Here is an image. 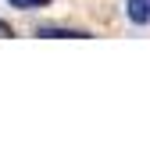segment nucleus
<instances>
[{"label":"nucleus","instance_id":"f257e3e1","mask_svg":"<svg viewBox=\"0 0 150 153\" xmlns=\"http://www.w3.org/2000/svg\"><path fill=\"white\" fill-rule=\"evenodd\" d=\"M129 18H132L136 25L150 22V0H129Z\"/></svg>","mask_w":150,"mask_h":153},{"label":"nucleus","instance_id":"f03ea898","mask_svg":"<svg viewBox=\"0 0 150 153\" xmlns=\"http://www.w3.org/2000/svg\"><path fill=\"white\" fill-rule=\"evenodd\" d=\"M39 36L43 39H86V32H72V29H50V25H46V29H39Z\"/></svg>","mask_w":150,"mask_h":153},{"label":"nucleus","instance_id":"7ed1b4c3","mask_svg":"<svg viewBox=\"0 0 150 153\" xmlns=\"http://www.w3.org/2000/svg\"><path fill=\"white\" fill-rule=\"evenodd\" d=\"M14 7H22V11H29V7H43V4H50V0H11Z\"/></svg>","mask_w":150,"mask_h":153},{"label":"nucleus","instance_id":"20e7f679","mask_svg":"<svg viewBox=\"0 0 150 153\" xmlns=\"http://www.w3.org/2000/svg\"><path fill=\"white\" fill-rule=\"evenodd\" d=\"M0 36H11V25H4V22H0Z\"/></svg>","mask_w":150,"mask_h":153}]
</instances>
